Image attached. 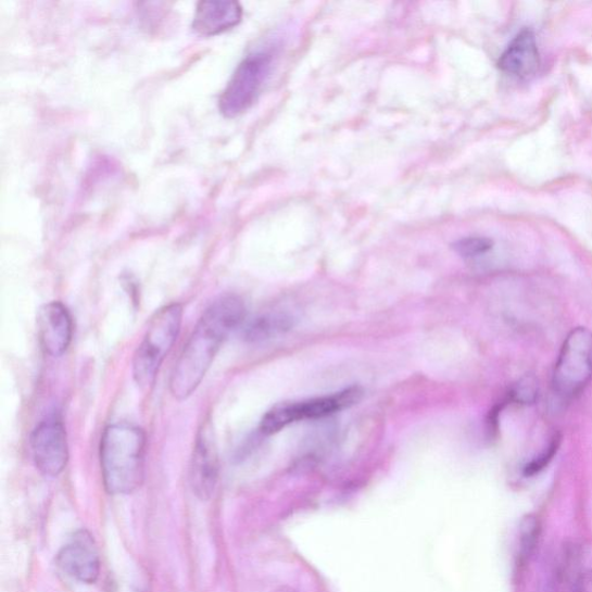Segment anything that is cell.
Returning a JSON list of instances; mask_svg holds the SVG:
<instances>
[{
  "mask_svg": "<svg viewBox=\"0 0 592 592\" xmlns=\"http://www.w3.org/2000/svg\"><path fill=\"white\" fill-rule=\"evenodd\" d=\"M245 311L238 295H224L211 303L172 373L169 389L174 399L185 401L200 387L227 337L242 325Z\"/></svg>",
  "mask_w": 592,
  "mask_h": 592,
  "instance_id": "6da1fadb",
  "label": "cell"
},
{
  "mask_svg": "<svg viewBox=\"0 0 592 592\" xmlns=\"http://www.w3.org/2000/svg\"><path fill=\"white\" fill-rule=\"evenodd\" d=\"M104 487L112 494H130L146 478L147 436L137 426H108L100 443Z\"/></svg>",
  "mask_w": 592,
  "mask_h": 592,
  "instance_id": "7a4b0ae2",
  "label": "cell"
},
{
  "mask_svg": "<svg viewBox=\"0 0 592 592\" xmlns=\"http://www.w3.org/2000/svg\"><path fill=\"white\" fill-rule=\"evenodd\" d=\"M182 317L184 307L179 303L168 304L152 317L134 356V379L140 388L148 389L154 385L161 366L181 331Z\"/></svg>",
  "mask_w": 592,
  "mask_h": 592,
  "instance_id": "3957f363",
  "label": "cell"
},
{
  "mask_svg": "<svg viewBox=\"0 0 592 592\" xmlns=\"http://www.w3.org/2000/svg\"><path fill=\"white\" fill-rule=\"evenodd\" d=\"M592 380V332L572 329L563 344L552 376V390L562 403L576 400Z\"/></svg>",
  "mask_w": 592,
  "mask_h": 592,
  "instance_id": "277c9868",
  "label": "cell"
},
{
  "mask_svg": "<svg viewBox=\"0 0 592 592\" xmlns=\"http://www.w3.org/2000/svg\"><path fill=\"white\" fill-rule=\"evenodd\" d=\"M275 59V48H265L251 52L241 62L221 98V112L225 117L235 118L256 102L272 75Z\"/></svg>",
  "mask_w": 592,
  "mask_h": 592,
  "instance_id": "5b68a950",
  "label": "cell"
},
{
  "mask_svg": "<svg viewBox=\"0 0 592 592\" xmlns=\"http://www.w3.org/2000/svg\"><path fill=\"white\" fill-rule=\"evenodd\" d=\"M33 459L38 470L47 477H58L68 461L67 436L62 419L49 417L34 429L30 438Z\"/></svg>",
  "mask_w": 592,
  "mask_h": 592,
  "instance_id": "8992f818",
  "label": "cell"
},
{
  "mask_svg": "<svg viewBox=\"0 0 592 592\" xmlns=\"http://www.w3.org/2000/svg\"><path fill=\"white\" fill-rule=\"evenodd\" d=\"M219 477V458L212 426L206 423L197 434L190 464V483L193 493L201 500H209Z\"/></svg>",
  "mask_w": 592,
  "mask_h": 592,
  "instance_id": "52a82bcc",
  "label": "cell"
},
{
  "mask_svg": "<svg viewBox=\"0 0 592 592\" xmlns=\"http://www.w3.org/2000/svg\"><path fill=\"white\" fill-rule=\"evenodd\" d=\"M58 564L72 579L86 584L96 583L100 577L101 563L91 533L86 530L76 532L60 551Z\"/></svg>",
  "mask_w": 592,
  "mask_h": 592,
  "instance_id": "ba28073f",
  "label": "cell"
},
{
  "mask_svg": "<svg viewBox=\"0 0 592 592\" xmlns=\"http://www.w3.org/2000/svg\"><path fill=\"white\" fill-rule=\"evenodd\" d=\"M39 342L43 351L51 356L63 355L74 337V320L61 302H49L42 306L36 317Z\"/></svg>",
  "mask_w": 592,
  "mask_h": 592,
  "instance_id": "9c48e42d",
  "label": "cell"
},
{
  "mask_svg": "<svg viewBox=\"0 0 592 592\" xmlns=\"http://www.w3.org/2000/svg\"><path fill=\"white\" fill-rule=\"evenodd\" d=\"M541 65V53L536 35L531 29L519 32L506 50L502 52L497 66L505 74L529 79L537 74Z\"/></svg>",
  "mask_w": 592,
  "mask_h": 592,
  "instance_id": "30bf717a",
  "label": "cell"
},
{
  "mask_svg": "<svg viewBox=\"0 0 592 592\" xmlns=\"http://www.w3.org/2000/svg\"><path fill=\"white\" fill-rule=\"evenodd\" d=\"M242 8L232 0H209L197 5L193 29L203 36L224 33L240 24Z\"/></svg>",
  "mask_w": 592,
  "mask_h": 592,
  "instance_id": "8fae6325",
  "label": "cell"
},
{
  "mask_svg": "<svg viewBox=\"0 0 592 592\" xmlns=\"http://www.w3.org/2000/svg\"><path fill=\"white\" fill-rule=\"evenodd\" d=\"M364 391L352 387L331 394V396L314 399L307 402L291 403L293 421L319 419L350 408L363 400Z\"/></svg>",
  "mask_w": 592,
  "mask_h": 592,
  "instance_id": "7c38bea8",
  "label": "cell"
},
{
  "mask_svg": "<svg viewBox=\"0 0 592 592\" xmlns=\"http://www.w3.org/2000/svg\"><path fill=\"white\" fill-rule=\"evenodd\" d=\"M292 320L282 314L263 315L250 320L244 328V338L249 342H263L279 333L290 330Z\"/></svg>",
  "mask_w": 592,
  "mask_h": 592,
  "instance_id": "4fadbf2b",
  "label": "cell"
},
{
  "mask_svg": "<svg viewBox=\"0 0 592 592\" xmlns=\"http://www.w3.org/2000/svg\"><path fill=\"white\" fill-rule=\"evenodd\" d=\"M542 525L540 518L533 514H528L522 517L518 525V563L527 564L540 541Z\"/></svg>",
  "mask_w": 592,
  "mask_h": 592,
  "instance_id": "5bb4252c",
  "label": "cell"
},
{
  "mask_svg": "<svg viewBox=\"0 0 592 592\" xmlns=\"http://www.w3.org/2000/svg\"><path fill=\"white\" fill-rule=\"evenodd\" d=\"M540 396V382L533 374H527L519 379L508 391L506 398L509 403L519 405L534 404Z\"/></svg>",
  "mask_w": 592,
  "mask_h": 592,
  "instance_id": "9a60e30c",
  "label": "cell"
},
{
  "mask_svg": "<svg viewBox=\"0 0 592 592\" xmlns=\"http://www.w3.org/2000/svg\"><path fill=\"white\" fill-rule=\"evenodd\" d=\"M292 423L291 403H281L266 412L260 428L263 434L273 436Z\"/></svg>",
  "mask_w": 592,
  "mask_h": 592,
  "instance_id": "2e32d148",
  "label": "cell"
},
{
  "mask_svg": "<svg viewBox=\"0 0 592 592\" xmlns=\"http://www.w3.org/2000/svg\"><path fill=\"white\" fill-rule=\"evenodd\" d=\"M562 440L563 438L559 433L554 434L545 450L525 466L524 475L532 477L543 471L555 454L558 453Z\"/></svg>",
  "mask_w": 592,
  "mask_h": 592,
  "instance_id": "e0dca14e",
  "label": "cell"
},
{
  "mask_svg": "<svg viewBox=\"0 0 592 592\" xmlns=\"http://www.w3.org/2000/svg\"><path fill=\"white\" fill-rule=\"evenodd\" d=\"M493 245V241L487 238H466L457 241L454 250L464 259H474L489 253Z\"/></svg>",
  "mask_w": 592,
  "mask_h": 592,
  "instance_id": "ac0fdd59",
  "label": "cell"
},
{
  "mask_svg": "<svg viewBox=\"0 0 592 592\" xmlns=\"http://www.w3.org/2000/svg\"><path fill=\"white\" fill-rule=\"evenodd\" d=\"M572 592H592V569L581 571Z\"/></svg>",
  "mask_w": 592,
  "mask_h": 592,
  "instance_id": "d6986e66",
  "label": "cell"
},
{
  "mask_svg": "<svg viewBox=\"0 0 592 592\" xmlns=\"http://www.w3.org/2000/svg\"><path fill=\"white\" fill-rule=\"evenodd\" d=\"M277 592H298V591L290 587H282Z\"/></svg>",
  "mask_w": 592,
  "mask_h": 592,
  "instance_id": "ffe728a7",
  "label": "cell"
}]
</instances>
